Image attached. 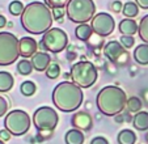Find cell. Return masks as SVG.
<instances>
[{
    "mask_svg": "<svg viewBox=\"0 0 148 144\" xmlns=\"http://www.w3.org/2000/svg\"><path fill=\"white\" fill-rule=\"evenodd\" d=\"M54 21L53 11L42 1H32L21 14V25L30 34H45L51 29Z\"/></svg>",
    "mask_w": 148,
    "mask_h": 144,
    "instance_id": "cell-1",
    "label": "cell"
},
{
    "mask_svg": "<svg viewBox=\"0 0 148 144\" xmlns=\"http://www.w3.org/2000/svg\"><path fill=\"white\" fill-rule=\"evenodd\" d=\"M73 81L59 83L53 91V102L59 110L64 113H72L81 106L84 93Z\"/></svg>",
    "mask_w": 148,
    "mask_h": 144,
    "instance_id": "cell-2",
    "label": "cell"
},
{
    "mask_svg": "<svg viewBox=\"0 0 148 144\" xmlns=\"http://www.w3.org/2000/svg\"><path fill=\"white\" fill-rule=\"evenodd\" d=\"M127 96L119 86L108 85L100 91L96 98L98 110L108 117H115L125 110L127 105Z\"/></svg>",
    "mask_w": 148,
    "mask_h": 144,
    "instance_id": "cell-3",
    "label": "cell"
},
{
    "mask_svg": "<svg viewBox=\"0 0 148 144\" xmlns=\"http://www.w3.org/2000/svg\"><path fill=\"white\" fill-rule=\"evenodd\" d=\"M68 20L75 24H87L92 21L96 13V4L93 0H70L66 7Z\"/></svg>",
    "mask_w": 148,
    "mask_h": 144,
    "instance_id": "cell-4",
    "label": "cell"
},
{
    "mask_svg": "<svg viewBox=\"0 0 148 144\" xmlns=\"http://www.w3.org/2000/svg\"><path fill=\"white\" fill-rule=\"evenodd\" d=\"M70 76L73 83L80 88H90L97 80V68L92 62H77L71 68Z\"/></svg>",
    "mask_w": 148,
    "mask_h": 144,
    "instance_id": "cell-5",
    "label": "cell"
},
{
    "mask_svg": "<svg viewBox=\"0 0 148 144\" xmlns=\"http://www.w3.org/2000/svg\"><path fill=\"white\" fill-rule=\"evenodd\" d=\"M20 56V39L9 32L0 33V66H9Z\"/></svg>",
    "mask_w": 148,
    "mask_h": 144,
    "instance_id": "cell-6",
    "label": "cell"
},
{
    "mask_svg": "<svg viewBox=\"0 0 148 144\" xmlns=\"http://www.w3.org/2000/svg\"><path fill=\"white\" fill-rule=\"evenodd\" d=\"M68 45V36L64 30L60 28H51L43 34L42 41L39 42L41 50L51 51L54 54H58L63 51Z\"/></svg>",
    "mask_w": 148,
    "mask_h": 144,
    "instance_id": "cell-7",
    "label": "cell"
},
{
    "mask_svg": "<svg viewBox=\"0 0 148 144\" xmlns=\"http://www.w3.org/2000/svg\"><path fill=\"white\" fill-rule=\"evenodd\" d=\"M5 128L14 136L25 135L32 125V119L29 114L24 110H12L7 114L4 119Z\"/></svg>",
    "mask_w": 148,
    "mask_h": 144,
    "instance_id": "cell-8",
    "label": "cell"
},
{
    "mask_svg": "<svg viewBox=\"0 0 148 144\" xmlns=\"http://www.w3.org/2000/svg\"><path fill=\"white\" fill-rule=\"evenodd\" d=\"M59 122L56 111L50 106H42L34 111L33 123L36 128L41 132H51Z\"/></svg>",
    "mask_w": 148,
    "mask_h": 144,
    "instance_id": "cell-9",
    "label": "cell"
},
{
    "mask_svg": "<svg viewBox=\"0 0 148 144\" xmlns=\"http://www.w3.org/2000/svg\"><path fill=\"white\" fill-rule=\"evenodd\" d=\"M92 29L96 34L100 37H108L114 32L115 29V20L113 19L112 14L101 12V13L95 14L92 19Z\"/></svg>",
    "mask_w": 148,
    "mask_h": 144,
    "instance_id": "cell-10",
    "label": "cell"
},
{
    "mask_svg": "<svg viewBox=\"0 0 148 144\" xmlns=\"http://www.w3.org/2000/svg\"><path fill=\"white\" fill-rule=\"evenodd\" d=\"M103 54L112 62H122V59H127V51L119 41H109L103 47Z\"/></svg>",
    "mask_w": 148,
    "mask_h": 144,
    "instance_id": "cell-11",
    "label": "cell"
},
{
    "mask_svg": "<svg viewBox=\"0 0 148 144\" xmlns=\"http://www.w3.org/2000/svg\"><path fill=\"white\" fill-rule=\"evenodd\" d=\"M38 45L32 37H23L20 39V55L24 58H32L37 53Z\"/></svg>",
    "mask_w": 148,
    "mask_h": 144,
    "instance_id": "cell-12",
    "label": "cell"
},
{
    "mask_svg": "<svg viewBox=\"0 0 148 144\" xmlns=\"http://www.w3.org/2000/svg\"><path fill=\"white\" fill-rule=\"evenodd\" d=\"M32 64H33L36 71H38V72L46 71L47 67L51 64L50 54L45 53V51H37V53L32 56Z\"/></svg>",
    "mask_w": 148,
    "mask_h": 144,
    "instance_id": "cell-13",
    "label": "cell"
},
{
    "mask_svg": "<svg viewBox=\"0 0 148 144\" xmlns=\"http://www.w3.org/2000/svg\"><path fill=\"white\" fill-rule=\"evenodd\" d=\"M72 125L75 126L77 130L88 131L92 127V117L88 113H85V111H79V113L73 114Z\"/></svg>",
    "mask_w": 148,
    "mask_h": 144,
    "instance_id": "cell-14",
    "label": "cell"
},
{
    "mask_svg": "<svg viewBox=\"0 0 148 144\" xmlns=\"http://www.w3.org/2000/svg\"><path fill=\"white\" fill-rule=\"evenodd\" d=\"M118 29L122 33V36H134L136 34V32L139 30V25L136 24V21L132 19H127L125 17V20L119 22Z\"/></svg>",
    "mask_w": 148,
    "mask_h": 144,
    "instance_id": "cell-15",
    "label": "cell"
},
{
    "mask_svg": "<svg viewBox=\"0 0 148 144\" xmlns=\"http://www.w3.org/2000/svg\"><path fill=\"white\" fill-rule=\"evenodd\" d=\"M134 59L140 66H148V45L142 43L134 50Z\"/></svg>",
    "mask_w": 148,
    "mask_h": 144,
    "instance_id": "cell-16",
    "label": "cell"
},
{
    "mask_svg": "<svg viewBox=\"0 0 148 144\" xmlns=\"http://www.w3.org/2000/svg\"><path fill=\"white\" fill-rule=\"evenodd\" d=\"M132 125L139 131L148 130V111H138L132 118Z\"/></svg>",
    "mask_w": 148,
    "mask_h": 144,
    "instance_id": "cell-17",
    "label": "cell"
},
{
    "mask_svg": "<svg viewBox=\"0 0 148 144\" xmlns=\"http://www.w3.org/2000/svg\"><path fill=\"white\" fill-rule=\"evenodd\" d=\"M13 84H14V79L11 75V72L0 71V92L1 93L11 91L13 88Z\"/></svg>",
    "mask_w": 148,
    "mask_h": 144,
    "instance_id": "cell-18",
    "label": "cell"
},
{
    "mask_svg": "<svg viewBox=\"0 0 148 144\" xmlns=\"http://www.w3.org/2000/svg\"><path fill=\"white\" fill-rule=\"evenodd\" d=\"M64 140H66V144H84L85 136L81 132V130L72 128V130L67 131Z\"/></svg>",
    "mask_w": 148,
    "mask_h": 144,
    "instance_id": "cell-19",
    "label": "cell"
},
{
    "mask_svg": "<svg viewBox=\"0 0 148 144\" xmlns=\"http://www.w3.org/2000/svg\"><path fill=\"white\" fill-rule=\"evenodd\" d=\"M92 34H93V29L88 24H79L77 28L75 29V36L80 41H88Z\"/></svg>",
    "mask_w": 148,
    "mask_h": 144,
    "instance_id": "cell-20",
    "label": "cell"
},
{
    "mask_svg": "<svg viewBox=\"0 0 148 144\" xmlns=\"http://www.w3.org/2000/svg\"><path fill=\"white\" fill-rule=\"evenodd\" d=\"M118 144H135L136 143V134L132 130H122L119 134H118Z\"/></svg>",
    "mask_w": 148,
    "mask_h": 144,
    "instance_id": "cell-21",
    "label": "cell"
},
{
    "mask_svg": "<svg viewBox=\"0 0 148 144\" xmlns=\"http://www.w3.org/2000/svg\"><path fill=\"white\" fill-rule=\"evenodd\" d=\"M122 13H123V16L127 17V19L136 17L138 13H139V5H138L135 1H127V3L123 4Z\"/></svg>",
    "mask_w": 148,
    "mask_h": 144,
    "instance_id": "cell-22",
    "label": "cell"
},
{
    "mask_svg": "<svg viewBox=\"0 0 148 144\" xmlns=\"http://www.w3.org/2000/svg\"><path fill=\"white\" fill-rule=\"evenodd\" d=\"M138 33H139L140 39L144 43L148 45V14L142 17V20L139 22V30H138Z\"/></svg>",
    "mask_w": 148,
    "mask_h": 144,
    "instance_id": "cell-23",
    "label": "cell"
},
{
    "mask_svg": "<svg viewBox=\"0 0 148 144\" xmlns=\"http://www.w3.org/2000/svg\"><path fill=\"white\" fill-rule=\"evenodd\" d=\"M33 69H34V67L32 64V60L23 59L21 62L17 63V71H18L20 75H30Z\"/></svg>",
    "mask_w": 148,
    "mask_h": 144,
    "instance_id": "cell-24",
    "label": "cell"
},
{
    "mask_svg": "<svg viewBox=\"0 0 148 144\" xmlns=\"http://www.w3.org/2000/svg\"><path fill=\"white\" fill-rule=\"evenodd\" d=\"M20 91H21V93H23L24 96H26V97H30V96H33V94L36 93L37 86H36V84H34L33 81L28 80V81H24V83L21 84V86H20Z\"/></svg>",
    "mask_w": 148,
    "mask_h": 144,
    "instance_id": "cell-25",
    "label": "cell"
},
{
    "mask_svg": "<svg viewBox=\"0 0 148 144\" xmlns=\"http://www.w3.org/2000/svg\"><path fill=\"white\" fill-rule=\"evenodd\" d=\"M24 9H25V5H24L23 1H20V0H13V1L9 4V12H11V14H13V16L23 14Z\"/></svg>",
    "mask_w": 148,
    "mask_h": 144,
    "instance_id": "cell-26",
    "label": "cell"
},
{
    "mask_svg": "<svg viewBox=\"0 0 148 144\" xmlns=\"http://www.w3.org/2000/svg\"><path fill=\"white\" fill-rule=\"evenodd\" d=\"M143 104H142V100L138 97H131L127 100V108H129L130 111H132V113H138V111H140V109H142Z\"/></svg>",
    "mask_w": 148,
    "mask_h": 144,
    "instance_id": "cell-27",
    "label": "cell"
},
{
    "mask_svg": "<svg viewBox=\"0 0 148 144\" xmlns=\"http://www.w3.org/2000/svg\"><path fill=\"white\" fill-rule=\"evenodd\" d=\"M45 72H46V76H47L49 79H53L54 80V79H58L59 75H60V67H59V64H56V63H51Z\"/></svg>",
    "mask_w": 148,
    "mask_h": 144,
    "instance_id": "cell-28",
    "label": "cell"
},
{
    "mask_svg": "<svg viewBox=\"0 0 148 144\" xmlns=\"http://www.w3.org/2000/svg\"><path fill=\"white\" fill-rule=\"evenodd\" d=\"M68 1H70V0H45V4L47 7H50L51 9L53 8H64V7H67Z\"/></svg>",
    "mask_w": 148,
    "mask_h": 144,
    "instance_id": "cell-29",
    "label": "cell"
},
{
    "mask_svg": "<svg viewBox=\"0 0 148 144\" xmlns=\"http://www.w3.org/2000/svg\"><path fill=\"white\" fill-rule=\"evenodd\" d=\"M119 42L123 45L125 49H131V47L135 45V39L132 36H122L119 39Z\"/></svg>",
    "mask_w": 148,
    "mask_h": 144,
    "instance_id": "cell-30",
    "label": "cell"
},
{
    "mask_svg": "<svg viewBox=\"0 0 148 144\" xmlns=\"http://www.w3.org/2000/svg\"><path fill=\"white\" fill-rule=\"evenodd\" d=\"M53 16L55 21L62 22L64 17V8H53Z\"/></svg>",
    "mask_w": 148,
    "mask_h": 144,
    "instance_id": "cell-31",
    "label": "cell"
},
{
    "mask_svg": "<svg viewBox=\"0 0 148 144\" xmlns=\"http://www.w3.org/2000/svg\"><path fill=\"white\" fill-rule=\"evenodd\" d=\"M8 111V101L0 96V117H3Z\"/></svg>",
    "mask_w": 148,
    "mask_h": 144,
    "instance_id": "cell-32",
    "label": "cell"
},
{
    "mask_svg": "<svg viewBox=\"0 0 148 144\" xmlns=\"http://www.w3.org/2000/svg\"><path fill=\"white\" fill-rule=\"evenodd\" d=\"M11 136H12V134L9 132L7 128H4V130H0V139H1L3 141L9 140V139H11Z\"/></svg>",
    "mask_w": 148,
    "mask_h": 144,
    "instance_id": "cell-33",
    "label": "cell"
},
{
    "mask_svg": "<svg viewBox=\"0 0 148 144\" xmlns=\"http://www.w3.org/2000/svg\"><path fill=\"white\" fill-rule=\"evenodd\" d=\"M90 144H109L108 139H105L103 136H96L95 139H92Z\"/></svg>",
    "mask_w": 148,
    "mask_h": 144,
    "instance_id": "cell-34",
    "label": "cell"
},
{
    "mask_svg": "<svg viewBox=\"0 0 148 144\" xmlns=\"http://www.w3.org/2000/svg\"><path fill=\"white\" fill-rule=\"evenodd\" d=\"M123 9V4L121 3V1H114V3L112 4V11L115 12V13H118V12H121Z\"/></svg>",
    "mask_w": 148,
    "mask_h": 144,
    "instance_id": "cell-35",
    "label": "cell"
},
{
    "mask_svg": "<svg viewBox=\"0 0 148 144\" xmlns=\"http://www.w3.org/2000/svg\"><path fill=\"white\" fill-rule=\"evenodd\" d=\"M140 9H148V0H135Z\"/></svg>",
    "mask_w": 148,
    "mask_h": 144,
    "instance_id": "cell-36",
    "label": "cell"
},
{
    "mask_svg": "<svg viewBox=\"0 0 148 144\" xmlns=\"http://www.w3.org/2000/svg\"><path fill=\"white\" fill-rule=\"evenodd\" d=\"M7 24H8V22H7V19L4 16H1V14H0V29H3Z\"/></svg>",
    "mask_w": 148,
    "mask_h": 144,
    "instance_id": "cell-37",
    "label": "cell"
},
{
    "mask_svg": "<svg viewBox=\"0 0 148 144\" xmlns=\"http://www.w3.org/2000/svg\"><path fill=\"white\" fill-rule=\"evenodd\" d=\"M0 144H4V141H3V140H1V139H0Z\"/></svg>",
    "mask_w": 148,
    "mask_h": 144,
    "instance_id": "cell-38",
    "label": "cell"
}]
</instances>
